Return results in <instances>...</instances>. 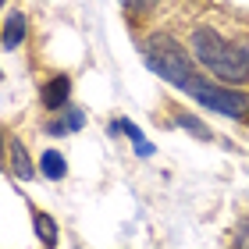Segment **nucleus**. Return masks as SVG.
<instances>
[{
  "instance_id": "nucleus-15",
  "label": "nucleus",
  "mask_w": 249,
  "mask_h": 249,
  "mask_svg": "<svg viewBox=\"0 0 249 249\" xmlns=\"http://www.w3.org/2000/svg\"><path fill=\"white\" fill-rule=\"evenodd\" d=\"M7 153H11V132L0 128V171L7 167Z\"/></svg>"
},
{
  "instance_id": "nucleus-8",
  "label": "nucleus",
  "mask_w": 249,
  "mask_h": 249,
  "mask_svg": "<svg viewBox=\"0 0 249 249\" xmlns=\"http://www.w3.org/2000/svg\"><path fill=\"white\" fill-rule=\"evenodd\" d=\"M39 175L50 178V182H61L68 175V160L61 157V150H43L39 153Z\"/></svg>"
},
{
  "instance_id": "nucleus-3",
  "label": "nucleus",
  "mask_w": 249,
  "mask_h": 249,
  "mask_svg": "<svg viewBox=\"0 0 249 249\" xmlns=\"http://www.w3.org/2000/svg\"><path fill=\"white\" fill-rule=\"evenodd\" d=\"M189 96L203 110H213V114L231 118V121H249V93L239 86H224V82H213L210 75H203L189 89Z\"/></svg>"
},
{
  "instance_id": "nucleus-2",
  "label": "nucleus",
  "mask_w": 249,
  "mask_h": 249,
  "mask_svg": "<svg viewBox=\"0 0 249 249\" xmlns=\"http://www.w3.org/2000/svg\"><path fill=\"white\" fill-rule=\"evenodd\" d=\"M142 57H146V68H150L153 75H160L164 82H171L175 89H182V93H189V89L203 78L199 64L192 61V53H189L178 39L164 36V32H153V36H146V43H142Z\"/></svg>"
},
{
  "instance_id": "nucleus-5",
  "label": "nucleus",
  "mask_w": 249,
  "mask_h": 249,
  "mask_svg": "<svg viewBox=\"0 0 249 249\" xmlns=\"http://www.w3.org/2000/svg\"><path fill=\"white\" fill-rule=\"evenodd\" d=\"M7 171L18 178V182H32L36 178L39 167L32 164V153L25 150V142L18 139V135H11V153H7Z\"/></svg>"
},
{
  "instance_id": "nucleus-16",
  "label": "nucleus",
  "mask_w": 249,
  "mask_h": 249,
  "mask_svg": "<svg viewBox=\"0 0 249 249\" xmlns=\"http://www.w3.org/2000/svg\"><path fill=\"white\" fill-rule=\"evenodd\" d=\"M135 153H139V157H153L157 150H153V142H139V146H135Z\"/></svg>"
},
{
  "instance_id": "nucleus-12",
  "label": "nucleus",
  "mask_w": 249,
  "mask_h": 249,
  "mask_svg": "<svg viewBox=\"0 0 249 249\" xmlns=\"http://www.w3.org/2000/svg\"><path fill=\"white\" fill-rule=\"evenodd\" d=\"M61 118L68 121V128H71V132H78V128H82V121H86V118H82V110L71 107V104H68V107L61 110Z\"/></svg>"
},
{
  "instance_id": "nucleus-17",
  "label": "nucleus",
  "mask_w": 249,
  "mask_h": 249,
  "mask_svg": "<svg viewBox=\"0 0 249 249\" xmlns=\"http://www.w3.org/2000/svg\"><path fill=\"white\" fill-rule=\"evenodd\" d=\"M0 7H4V0H0Z\"/></svg>"
},
{
  "instance_id": "nucleus-1",
  "label": "nucleus",
  "mask_w": 249,
  "mask_h": 249,
  "mask_svg": "<svg viewBox=\"0 0 249 249\" xmlns=\"http://www.w3.org/2000/svg\"><path fill=\"white\" fill-rule=\"evenodd\" d=\"M189 53L199 64L203 75L224 86H246L249 82V47L239 39H228L213 25H196L189 32Z\"/></svg>"
},
{
  "instance_id": "nucleus-6",
  "label": "nucleus",
  "mask_w": 249,
  "mask_h": 249,
  "mask_svg": "<svg viewBox=\"0 0 249 249\" xmlns=\"http://www.w3.org/2000/svg\"><path fill=\"white\" fill-rule=\"evenodd\" d=\"M25 32H29L25 15H21V11H11V15L4 18V29H0V47L4 50H18L21 39H25Z\"/></svg>"
},
{
  "instance_id": "nucleus-11",
  "label": "nucleus",
  "mask_w": 249,
  "mask_h": 249,
  "mask_svg": "<svg viewBox=\"0 0 249 249\" xmlns=\"http://www.w3.org/2000/svg\"><path fill=\"white\" fill-rule=\"evenodd\" d=\"M121 4H124V11H128V15H146V11H153L160 0H121Z\"/></svg>"
},
{
  "instance_id": "nucleus-14",
  "label": "nucleus",
  "mask_w": 249,
  "mask_h": 249,
  "mask_svg": "<svg viewBox=\"0 0 249 249\" xmlns=\"http://www.w3.org/2000/svg\"><path fill=\"white\" fill-rule=\"evenodd\" d=\"M235 249H249V217L246 221H239V228H235Z\"/></svg>"
},
{
  "instance_id": "nucleus-4",
  "label": "nucleus",
  "mask_w": 249,
  "mask_h": 249,
  "mask_svg": "<svg viewBox=\"0 0 249 249\" xmlns=\"http://www.w3.org/2000/svg\"><path fill=\"white\" fill-rule=\"evenodd\" d=\"M39 104L47 107V110H61L71 104V78L68 75H53V78H47V82L39 86Z\"/></svg>"
},
{
  "instance_id": "nucleus-9",
  "label": "nucleus",
  "mask_w": 249,
  "mask_h": 249,
  "mask_svg": "<svg viewBox=\"0 0 249 249\" xmlns=\"http://www.w3.org/2000/svg\"><path fill=\"white\" fill-rule=\"evenodd\" d=\"M171 121L178 124V128H185L189 135H196V139H203V142H210V139H213V132H210V128H207V124H203L199 118H192V114H185V110H178V107L171 110Z\"/></svg>"
},
{
  "instance_id": "nucleus-10",
  "label": "nucleus",
  "mask_w": 249,
  "mask_h": 249,
  "mask_svg": "<svg viewBox=\"0 0 249 249\" xmlns=\"http://www.w3.org/2000/svg\"><path fill=\"white\" fill-rule=\"evenodd\" d=\"M110 132L128 135V139H132L135 146H139V142H146V139H142V132H139V124H135V121H128V118H114V121H110Z\"/></svg>"
},
{
  "instance_id": "nucleus-18",
  "label": "nucleus",
  "mask_w": 249,
  "mask_h": 249,
  "mask_svg": "<svg viewBox=\"0 0 249 249\" xmlns=\"http://www.w3.org/2000/svg\"><path fill=\"white\" fill-rule=\"evenodd\" d=\"M0 78H4V71H0Z\"/></svg>"
},
{
  "instance_id": "nucleus-7",
  "label": "nucleus",
  "mask_w": 249,
  "mask_h": 249,
  "mask_svg": "<svg viewBox=\"0 0 249 249\" xmlns=\"http://www.w3.org/2000/svg\"><path fill=\"white\" fill-rule=\"evenodd\" d=\"M32 228H36V239L43 242V249H57V239H61V228L50 213H43L32 207Z\"/></svg>"
},
{
  "instance_id": "nucleus-19",
  "label": "nucleus",
  "mask_w": 249,
  "mask_h": 249,
  "mask_svg": "<svg viewBox=\"0 0 249 249\" xmlns=\"http://www.w3.org/2000/svg\"><path fill=\"white\" fill-rule=\"evenodd\" d=\"M75 249H78V246H75Z\"/></svg>"
},
{
  "instance_id": "nucleus-13",
  "label": "nucleus",
  "mask_w": 249,
  "mask_h": 249,
  "mask_svg": "<svg viewBox=\"0 0 249 249\" xmlns=\"http://www.w3.org/2000/svg\"><path fill=\"white\" fill-rule=\"evenodd\" d=\"M43 132H47V135H71V128H68V121L57 114V118H53V121H47V124H43Z\"/></svg>"
}]
</instances>
